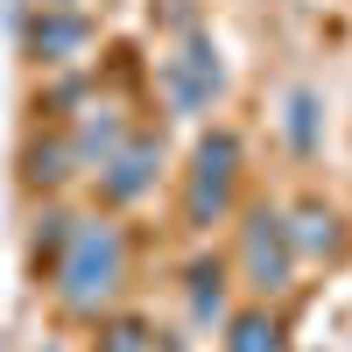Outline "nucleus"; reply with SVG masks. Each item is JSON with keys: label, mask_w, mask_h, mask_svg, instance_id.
I'll return each instance as SVG.
<instances>
[{"label": "nucleus", "mask_w": 352, "mask_h": 352, "mask_svg": "<svg viewBox=\"0 0 352 352\" xmlns=\"http://www.w3.org/2000/svg\"><path fill=\"white\" fill-rule=\"evenodd\" d=\"M232 141L219 134V141H204L197 148V184H190V219H219L226 212V184H232Z\"/></svg>", "instance_id": "obj_2"}, {"label": "nucleus", "mask_w": 352, "mask_h": 352, "mask_svg": "<svg viewBox=\"0 0 352 352\" xmlns=\"http://www.w3.org/2000/svg\"><path fill=\"white\" fill-rule=\"evenodd\" d=\"M331 226H338V219L310 204V212H303V232H296V240H303V247H338V232H331Z\"/></svg>", "instance_id": "obj_7"}, {"label": "nucleus", "mask_w": 352, "mask_h": 352, "mask_svg": "<svg viewBox=\"0 0 352 352\" xmlns=\"http://www.w3.org/2000/svg\"><path fill=\"white\" fill-rule=\"evenodd\" d=\"M232 352H282V331L268 324V317H232Z\"/></svg>", "instance_id": "obj_5"}, {"label": "nucleus", "mask_w": 352, "mask_h": 352, "mask_svg": "<svg viewBox=\"0 0 352 352\" xmlns=\"http://www.w3.org/2000/svg\"><path fill=\"white\" fill-rule=\"evenodd\" d=\"M247 268H254L261 289H282V282H289V232H282L268 212H261L254 232H247Z\"/></svg>", "instance_id": "obj_3"}, {"label": "nucleus", "mask_w": 352, "mask_h": 352, "mask_svg": "<svg viewBox=\"0 0 352 352\" xmlns=\"http://www.w3.org/2000/svg\"><path fill=\"white\" fill-rule=\"evenodd\" d=\"M148 176H155V148H127L120 162H113L106 190H113V197H134V190H148Z\"/></svg>", "instance_id": "obj_4"}, {"label": "nucleus", "mask_w": 352, "mask_h": 352, "mask_svg": "<svg viewBox=\"0 0 352 352\" xmlns=\"http://www.w3.org/2000/svg\"><path fill=\"white\" fill-rule=\"evenodd\" d=\"M56 282H64V303H78V310L113 303V289H120V240L106 226H78L64 261H56Z\"/></svg>", "instance_id": "obj_1"}, {"label": "nucleus", "mask_w": 352, "mask_h": 352, "mask_svg": "<svg viewBox=\"0 0 352 352\" xmlns=\"http://www.w3.org/2000/svg\"><path fill=\"white\" fill-rule=\"evenodd\" d=\"M78 43H85V21H71V14L36 21V50H43V56H64V50H78Z\"/></svg>", "instance_id": "obj_6"}]
</instances>
